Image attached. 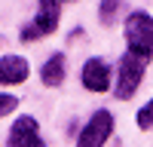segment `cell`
<instances>
[{
  "label": "cell",
  "mask_w": 153,
  "mask_h": 147,
  "mask_svg": "<svg viewBox=\"0 0 153 147\" xmlns=\"http://www.w3.org/2000/svg\"><path fill=\"white\" fill-rule=\"evenodd\" d=\"M126 52H132L144 61H153V16L144 9H135L126 16Z\"/></svg>",
  "instance_id": "6da1fadb"
},
{
  "label": "cell",
  "mask_w": 153,
  "mask_h": 147,
  "mask_svg": "<svg viewBox=\"0 0 153 147\" xmlns=\"http://www.w3.org/2000/svg\"><path fill=\"white\" fill-rule=\"evenodd\" d=\"M58 19H61V3H55V0H40L37 16L19 31V40H22V43H34V40H40V37L55 34Z\"/></svg>",
  "instance_id": "7a4b0ae2"
},
{
  "label": "cell",
  "mask_w": 153,
  "mask_h": 147,
  "mask_svg": "<svg viewBox=\"0 0 153 147\" xmlns=\"http://www.w3.org/2000/svg\"><path fill=\"white\" fill-rule=\"evenodd\" d=\"M147 65H150V61L138 58V55H132V52H123L120 68H117V86H113V92H117L120 101H129V98L138 92V86H141V80H144Z\"/></svg>",
  "instance_id": "3957f363"
},
{
  "label": "cell",
  "mask_w": 153,
  "mask_h": 147,
  "mask_svg": "<svg viewBox=\"0 0 153 147\" xmlns=\"http://www.w3.org/2000/svg\"><path fill=\"white\" fill-rule=\"evenodd\" d=\"M110 135H113V114L101 107V110H95V114L89 117V122L80 129L76 147H104Z\"/></svg>",
  "instance_id": "277c9868"
},
{
  "label": "cell",
  "mask_w": 153,
  "mask_h": 147,
  "mask_svg": "<svg viewBox=\"0 0 153 147\" xmlns=\"http://www.w3.org/2000/svg\"><path fill=\"white\" fill-rule=\"evenodd\" d=\"M6 147H46V141L40 138V126H37L34 117H19L9 129V141Z\"/></svg>",
  "instance_id": "5b68a950"
},
{
  "label": "cell",
  "mask_w": 153,
  "mask_h": 147,
  "mask_svg": "<svg viewBox=\"0 0 153 147\" xmlns=\"http://www.w3.org/2000/svg\"><path fill=\"white\" fill-rule=\"evenodd\" d=\"M83 89L98 92V95L110 89V65L104 58H89L83 65Z\"/></svg>",
  "instance_id": "8992f818"
},
{
  "label": "cell",
  "mask_w": 153,
  "mask_h": 147,
  "mask_svg": "<svg viewBox=\"0 0 153 147\" xmlns=\"http://www.w3.org/2000/svg\"><path fill=\"white\" fill-rule=\"evenodd\" d=\"M28 74H31L28 58H22V55H3L0 58V86H19V83L28 80Z\"/></svg>",
  "instance_id": "52a82bcc"
},
{
  "label": "cell",
  "mask_w": 153,
  "mask_h": 147,
  "mask_svg": "<svg viewBox=\"0 0 153 147\" xmlns=\"http://www.w3.org/2000/svg\"><path fill=\"white\" fill-rule=\"evenodd\" d=\"M40 80L49 89H55V86L65 83V52H55V55L46 58V65L40 68Z\"/></svg>",
  "instance_id": "ba28073f"
},
{
  "label": "cell",
  "mask_w": 153,
  "mask_h": 147,
  "mask_svg": "<svg viewBox=\"0 0 153 147\" xmlns=\"http://www.w3.org/2000/svg\"><path fill=\"white\" fill-rule=\"evenodd\" d=\"M120 12H123V0H101L98 3V22L110 28V24H117Z\"/></svg>",
  "instance_id": "9c48e42d"
},
{
  "label": "cell",
  "mask_w": 153,
  "mask_h": 147,
  "mask_svg": "<svg viewBox=\"0 0 153 147\" xmlns=\"http://www.w3.org/2000/svg\"><path fill=\"white\" fill-rule=\"evenodd\" d=\"M138 129H153V98L138 110Z\"/></svg>",
  "instance_id": "30bf717a"
},
{
  "label": "cell",
  "mask_w": 153,
  "mask_h": 147,
  "mask_svg": "<svg viewBox=\"0 0 153 147\" xmlns=\"http://www.w3.org/2000/svg\"><path fill=\"white\" fill-rule=\"evenodd\" d=\"M16 107H19V98H16V95H6V92H0V117L12 114Z\"/></svg>",
  "instance_id": "8fae6325"
},
{
  "label": "cell",
  "mask_w": 153,
  "mask_h": 147,
  "mask_svg": "<svg viewBox=\"0 0 153 147\" xmlns=\"http://www.w3.org/2000/svg\"><path fill=\"white\" fill-rule=\"evenodd\" d=\"M55 3H74V0H55Z\"/></svg>",
  "instance_id": "7c38bea8"
}]
</instances>
